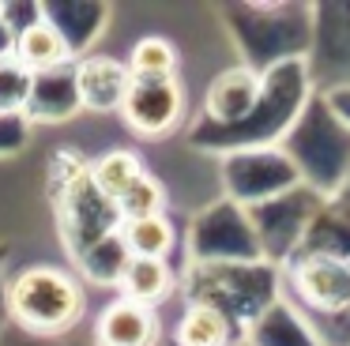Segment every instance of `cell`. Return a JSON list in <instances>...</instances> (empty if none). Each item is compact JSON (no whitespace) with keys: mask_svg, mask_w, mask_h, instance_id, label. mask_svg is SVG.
<instances>
[{"mask_svg":"<svg viewBox=\"0 0 350 346\" xmlns=\"http://www.w3.org/2000/svg\"><path fill=\"white\" fill-rule=\"evenodd\" d=\"M87 293L79 278L53 263H34L19 271L8 286V312L31 335H61L83 320Z\"/></svg>","mask_w":350,"mask_h":346,"instance_id":"cell-1","label":"cell"},{"mask_svg":"<svg viewBox=\"0 0 350 346\" xmlns=\"http://www.w3.org/2000/svg\"><path fill=\"white\" fill-rule=\"evenodd\" d=\"M185 117L181 75H132L129 98L121 105V120L139 139H162Z\"/></svg>","mask_w":350,"mask_h":346,"instance_id":"cell-2","label":"cell"},{"mask_svg":"<svg viewBox=\"0 0 350 346\" xmlns=\"http://www.w3.org/2000/svg\"><path fill=\"white\" fill-rule=\"evenodd\" d=\"M72 83H76L79 109L121 113L132 87V72H129V60L109 57V53H91V57H79L72 64Z\"/></svg>","mask_w":350,"mask_h":346,"instance_id":"cell-3","label":"cell"},{"mask_svg":"<svg viewBox=\"0 0 350 346\" xmlns=\"http://www.w3.org/2000/svg\"><path fill=\"white\" fill-rule=\"evenodd\" d=\"M159 308L129 297H113L94 320V343L98 346H159Z\"/></svg>","mask_w":350,"mask_h":346,"instance_id":"cell-4","label":"cell"},{"mask_svg":"<svg viewBox=\"0 0 350 346\" xmlns=\"http://www.w3.org/2000/svg\"><path fill=\"white\" fill-rule=\"evenodd\" d=\"M294 286L309 305L317 308H342L350 305V267L335 256L305 252L294 263Z\"/></svg>","mask_w":350,"mask_h":346,"instance_id":"cell-5","label":"cell"},{"mask_svg":"<svg viewBox=\"0 0 350 346\" xmlns=\"http://www.w3.org/2000/svg\"><path fill=\"white\" fill-rule=\"evenodd\" d=\"M16 60L23 68H31L34 75L46 72H61V68H72V42L46 12H38L16 38Z\"/></svg>","mask_w":350,"mask_h":346,"instance_id":"cell-6","label":"cell"},{"mask_svg":"<svg viewBox=\"0 0 350 346\" xmlns=\"http://www.w3.org/2000/svg\"><path fill=\"white\" fill-rule=\"evenodd\" d=\"M121 297L139 301V305L159 308L170 293L177 290V275L170 267V260H144V256H129L121 278H117Z\"/></svg>","mask_w":350,"mask_h":346,"instance_id":"cell-7","label":"cell"},{"mask_svg":"<svg viewBox=\"0 0 350 346\" xmlns=\"http://www.w3.org/2000/svg\"><path fill=\"white\" fill-rule=\"evenodd\" d=\"M260 102V75L252 68H230L207 87V113L219 120H241Z\"/></svg>","mask_w":350,"mask_h":346,"instance_id":"cell-8","label":"cell"},{"mask_svg":"<svg viewBox=\"0 0 350 346\" xmlns=\"http://www.w3.org/2000/svg\"><path fill=\"white\" fill-rule=\"evenodd\" d=\"M144 158L136 150H124V147H113L106 155H98L91 162V188L102 196L106 203H117L139 177H144Z\"/></svg>","mask_w":350,"mask_h":346,"instance_id":"cell-9","label":"cell"},{"mask_svg":"<svg viewBox=\"0 0 350 346\" xmlns=\"http://www.w3.org/2000/svg\"><path fill=\"white\" fill-rule=\"evenodd\" d=\"M174 346H230V316L211 301H192L177 316Z\"/></svg>","mask_w":350,"mask_h":346,"instance_id":"cell-10","label":"cell"},{"mask_svg":"<svg viewBox=\"0 0 350 346\" xmlns=\"http://www.w3.org/2000/svg\"><path fill=\"white\" fill-rule=\"evenodd\" d=\"M117 233H121L129 256H144V260H170V252L177 248V226L170 222V215L121 222Z\"/></svg>","mask_w":350,"mask_h":346,"instance_id":"cell-11","label":"cell"},{"mask_svg":"<svg viewBox=\"0 0 350 346\" xmlns=\"http://www.w3.org/2000/svg\"><path fill=\"white\" fill-rule=\"evenodd\" d=\"M38 75L23 68L16 57H0V117H23L34 98Z\"/></svg>","mask_w":350,"mask_h":346,"instance_id":"cell-12","label":"cell"},{"mask_svg":"<svg viewBox=\"0 0 350 346\" xmlns=\"http://www.w3.org/2000/svg\"><path fill=\"white\" fill-rule=\"evenodd\" d=\"M177 64H181V53H177V45L162 34L139 38L129 53V72L132 75H177Z\"/></svg>","mask_w":350,"mask_h":346,"instance_id":"cell-13","label":"cell"},{"mask_svg":"<svg viewBox=\"0 0 350 346\" xmlns=\"http://www.w3.org/2000/svg\"><path fill=\"white\" fill-rule=\"evenodd\" d=\"M121 222H136V218H151V215H166V188L154 173H144L121 200L113 203Z\"/></svg>","mask_w":350,"mask_h":346,"instance_id":"cell-14","label":"cell"},{"mask_svg":"<svg viewBox=\"0 0 350 346\" xmlns=\"http://www.w3.org/2000/svg\"><path fill=\"white\" fill-rule=\"evenodd\" d=\"M16 38H19V27H12L8 12L0 4V57H16Z\"/></svg>","mask_w":350,"mask_h":346,"instance_id":"cell-15","label":"cell"}]
</instances>
